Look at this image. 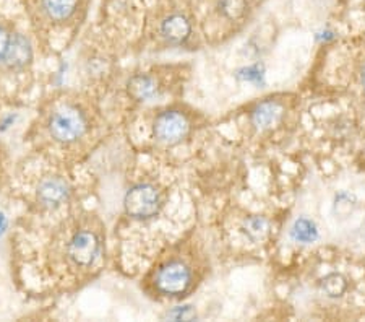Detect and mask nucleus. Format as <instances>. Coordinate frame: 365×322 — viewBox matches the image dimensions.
<instances>
[{
    "mask_svg": "<svg viewBox=\"0 0 365 322\" xmlns=\"http://www.w3.org/2000/svg\"><path fill=\"white\" fill-rule=\"evenodd\" d=\"M58 256L62 262L72 268H90L98 262L103 251V243L98 231L90 226H76L63 230L57 243Z\"/></svg>",
    "mask_w": 365,
    "mask_h": 322,
    "instance_id": "obj_1",
    "label": "nucleus"
},
{
    "mask_svg": "<svg viewBox=\"0 0 365 322\" xmlns=\"http://www.w3.org/2000/svg\"><path fill=\"white\" fill-rule=\"evenodd\" d=\"M46 131L56 144L72 145L88 131L86 113L72 101H58L47 114Z\"/></svg>",
    "mask_w": 365,
    "mask_h": 322,
    "instance_id": "obj_2",
    "label": "nucleus"
},
{
    "mask_svg": "<svg viewBox=\"0 0 365 322\" xmlns=\"http://www.w3.org/2000/svg\"><path fill=\"white\" fill-rule=\"evenodd\" d=\"M163 207L161 192L153 184L140 183L132 186L123 197L125 213L133 220H150L160 213Z\"/></svg>",
    "mask_w": 365,
    "mask_h": 322,
    "instance_id": "obj_3",
    "label": "nucleus"
},
{
    "mask_svg": "<svg viewBox=\"0 0 365 322\" xmlns=\"http://www.w3.org/2000/svg\"><path fill=\"white\" fill-rule=\"evenodd\" d=\"M155 286L164 296L185 295L192 286V271L182 261H169L158 268Z\"/></svg>",
    "mask_w": 365,
    "mask_h": 322,
    "instance_id": "obj_4",
    "label": "nucleus"
},
{
    "mask_svg": "<svg viewBox=\"0 0 365 322\" xmlns=\"http://www.w3.org/2000/svg\"><path fill=\"white\" fill-rule=\"evenodd\" d=\"M188 129H190V124H188L185 114L179 111H164L155 119L153 134L160 142L173 145L187 137Z\"/></svg>",
    "mask_w": 365,
    "mask_h": 322,
    "instance_id": "obj_5",
    "label": "nucleus"
},
{
    "mask_svg": "<svg viewBox=\"0 0 365 322\" xmlns=\"http://www.w3.org/2000/svg\"><path fill=\"white\" fill-rule=\"evenodd\" d=\"M70 197V186L61 176H47L39 181L36 201L43 208L56 210L62 207Z\"/></svg>",
    "mask_w": 365,
    "mask_h": 322,
    "instance_id": "obj_6",
    "label": "nucleus"
},
{
    "mask_svg": "<svg viewBox=\"0 0 365 322\" xmlns=\"http://www.w3.org/2000/svg\"><path fill=\"white\" fill-rule=\"evenodd\" d=\"M33 59V48L29 44L28 38L20 33L11 34L7 54H5L2 64L9 70H23L31 62Z\"/></svg>",
    "mask_w": 365,
    "mask_h": 322,
    "instance_id": "obj_7",
    "label": "nucleus"
},
{
    "mask_svg": "<svg viewBox=\"0 0 365 322\" xmlns=\"http://www.w3.org/2000/svg\"><path fill=\"white\" fill-rule=\"evenodd\" d=\"M192 25L184 15L174 14L161 23V36L170 44H182L190 38Z\"/></svg>",
    "mask_w": 365,
    "mask_h": 322,
    "instance_id": "obj_8",
    "label": "nucleus"
},
{
    "mask_svg": "<svg viewBox=\"0 0 365 322\" xmlns=\"http://www.w3.org/2000/svg\"><path fill=\"white\" fill-rule=\"evenodd\" d=\"M281 116L282 106L278 101H273V99H268V101L257 104V106L252 109L250 114L253 126H257L258 129L273 127L276 122L281 119Z\"/></svg>",
    "mask_w": 365,
    "mask_h": 322,
    "instance_id": "obj_9",
    "label": "nucleus"
},
{
    "mask_svg": "<svg viewBox=\"0 0 365 322\" xmlns=\"http://www.w3.org/2000/svg\"><path fill=\"white\" fill-rule=\"evenodd\" d=\"M78 9V0H41V10L47 20L61 23L73 16Z\"/></svg>",
    "mask_w": 365,
    "mask_h": 322,
    "instance_id": "obj_10",
    "label": "nucleus"
},
{
    "mask_svg": "<svg viewBox=\"0 0 365 322\" xmlns=\"http://www.w3.org/2000/svg\"><path fill=\"white\" fill-rule=\"evenodd\" d=\"M128 95L137 101H146V99H151L156 95L158 91V84L155 79L148 77V75H133V77L128 80L127 84Z\"/></svg>",
    "mask_w": 365,
    "mask_h": 322,
    "instance_id": "obj_11",
    "label": "nucleus"
},
{
    "mask_svg": "<svg viewBox=\"0 0 365 322\" xmlns=\"http://www.w3.org/2000/svg\"><path fill=\"white\" fill-rule=\"evenodd\" d=\"M291 236L297 243L312 244L319 239V228L309 218H299L291 228Z\"/></svg>",
    "mask_w": 365,
    "mask_h": 322,
    "instance_id": "obj_12",
    "label": "nucleus"
},
{
    "mask_svg": "<svg viewBox=\"0 0 365 322\" xmlns=\"http://www.w3.org/2000/svg\"><path fill=\"white\" fill-rule=\"evenodd\" d=\"M322 290L329 298H341L347 290V280L341 273H329L322 280Z\"/></svg>",
    "mask_w": 365,
    "mask_h": 322,
    "instance_id": "obj_13",
    "label": "nucleus"
},
{
    "mask_svg": "<svg viewBox=\"0 0 365 322\" xmlns=\"http://www.w3.org/2000/svg\"><path fill=\"white\" fill-rule=\"evenodd\" d=\"M217 11L229 20H237L245 14L247 0H217Z\"/></svg>",
    "mask_w": 365,
    "mask_h": 322,
    "instance_id": "obj_14",
    "label": "nucleus"
},
{
    "mask_svg": "<svg viewBox=\"0 0 365 322\" xmlns=\"http://www.w3.org/2000/svg\"><path fill=\"white\" fill-rule=\"evenodd\" d=\"M268 221L263 216H250L244 223V233L252 241H262L268 233Z\"/></svg>",
    "mask_w": 365,
    "mask_h": 322,
    "instance_id": "obj_15",
    "label": "nucleus"
},
{
    "mask_svg": "<svg viewBox=\"0 0 365 322\" xmlns=\"http://www.w3.org/2000/svg\"><path fill=\"white\" fill-rule=\"evenodd\" d=\"M237 77L240 80H245V81H260L262 77H263V74L258 67H249V69L240 70V72L237 74Z\"/></svg>",
    "mask_w": 365,
    "mask_h": 322,
    "instance_id": "obj_16",
    "label": "nucleus"
},
{
    "mask_svg": "<svg viewBox=\"0 0 365 322\" xmlns=\"http://www.w3.org/2000/svg\"><path fill=\"white\" fill-rule=\"evenodd\" d=\"M10 39H11V33H9L7 28L0 25V62L4 61L5 54H7Z\"/></svg>",
    "mask_w": 365,
    "mask_h": 322,
    "instance_id": "obj_17",
    "label": "nucleus"
},
{
    "mask_svg": "<svg viewBox=\"0 0 365 322\" xmlns=\"http://www.w3.org/2000/svg\"><path fill=\"white\" fill-rule=\"evenodd\" d=\"M361 84H362V86H364V90H365V66H364V69H362V72H361Z\"/></svg>",
    "mask_w": 365,
    "mask_h": 322,
    "instance_id": "obj_18",
    "label": "nucleus"
}]
</instances>
